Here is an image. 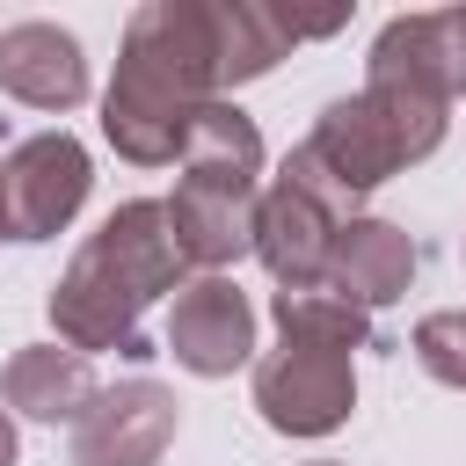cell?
Instances as JSON below:
<instances>
[{
    "label": "cell",
    "instance_id": "cell-1",
    "mask_svg": "<svg viewBox=\"0 0 466 466\" xmlns=\"http://www.w3.org/2000/svg\"><path fill=\"white\" fill-rule=\"evenodd\" d=\"M218 102L211 0H146L124 22L116 80L102 95V138L131 167H167L189 146L197 109Z\"/></svg>",
    "mask_w": 466,
    "mask_h": 466
},
{
    "label": "cell",
    "instance_id": "cell-2",
    "mask_svg": "<svg viewBox=\"0 0 466 466\" xmlns=\"http://www.w3.org/2000/svg\"><path fill=\"white\" fill-rule=\"evenodd\" d=\"M182 284H189V262H182V248H175L167 204H160V197H131V204H116V211L80 240V255H73L66 277L51 284V328H58V342L80 350V357H95V350L153 357L138 313H146L160 291H182Z\"/></svg>",
    "mask_w": 466,
    "mask_h": 466
},
{
    "label": "cell",
    "instance_id": "cell-3",
    "mask_svg": "<svg viewBox=\"0 0 466 466\" xmlns=\"http://www.w3.org/2000/svg\"><path fill=\"white\" fill-rule=\"evenodd\" d=\"M299 146L357 204V197H371L379 182H393L400 167H415L444 146V102L415 95V87H393V80H364L357 95H335Z\"/></svg>",
    "mask_w": 466,
    "mask_h": 466
},
{
    "label": "cell",
    "instance_id": "cell-4",
    "mask_svg": "<svg viewBox=\"0 0 466 466\" xmlns=\"http://www.w3.org/2000/svg\"><path fill=\"white\" fill-rule=\"evenodd\" d=\"M342 218H357V204L328 182V167L306 146H291L284 167H277V182L255 197V255L277 277V291L328 284V255H335Z\"/></svg>",
    "mask_w": 466,
    "mask_h": 466
},
{
    "label": "cell",
    "instance_id": "cell-5",
    "mask_svg": "<svg viewBox=\"0 0 466 466\" xmlns=\"http://www.w3.org/2000/svg\"><path fill=\"white\" fill-rule=\"evenodd\" d=\"M255 408L277 437H328L350 422L357 408V371L350 350H320V342H277L255 364Z\"/></svg>",
    "mask_w": 466,
    "mask_h": 466
},
{
    "label": "cell",
    "instance_id": "cell-6",
    "mask_svg": "<svg viewBox=\"0 0 466 466\" xmlns=\"http://www.w3.org/2000/svg\"><path fill=\"white\" fill-rule=\"evenodd\" d=\"M87 146L73 131H36L0 160V211H7V240H51L73 226V211L87 204Z\"/></svg>",
    "mask_w": 466,
    "mask_h": 466
},
{
    "label": "cell",
    "instance_id": "cell-7",
    "mask_svg": "<svg viewBox=\"0 0 466 466\" xmlns=\"http://www.w3.org/2000/svg\"><path fill=\"white\" fill-rule=\"evenodd\" d=\"M175 422H182V400L160 379L102 386L73 422V466H160V451L175 444Z\"/></svg>",
    "mask_w": 466,
    "mask_h": 466
},
{
    "label": "cell",
    "instance_id": "cell-8",
    "mask_svg": "<svg viewBox=\"0 0 466 466\" xmlns=\"http://www.w3.org/2000/svg\"><path fill=\"white\" fill-rule=\"evenodd\" d=\"M167 357L197 379H233L255 357V306L233 277H189L167 306Z\"/></svg>",
    "mask_w": 466,
    "mask_h": 466
},
{
    "label": "cell",
    "instance_id": "cell-9",
    "mask_svg": "<svg viewBox=\"0 0 466 466\" xmlns=\"http://www.w3.org/2000/svg\"><path fill=\"white\" fill-rule=\"evenodd\" d=\"M364 80H393L415 95H437L444 109L466 95V7H422V15H393L371 36Z\"/></svg>",
    "mask_w": 466,
    "mask_h": 466
},
{
    "label": "cell",
    "instance_id": "cell-10",
    "mask_svg": "<svg viewBox=\"0 0 466 466\" xmlns=\"http://www.w3.org/2000/svg\"><path fill=\"white\" fill-rule=\"evenodd\" d=\"M255 197L248 182H211V175H182L175 197H167V226H175V248L189 269L204 277H226V262L255 255Z\"/></svg>",
    "mask_w": 466,
    "mask_h": 466
},
{
    "label": "cell",
    "instance_id": "cell-11",
    "mask_svg": "<svg viewBox=\"0 0 466 466\" xmlns=\"http://www.w3.org/2000/svg\"><path fill=\"white\" fill-rule=\"evenodd\" d=\"M0 87L29 109H80L87 102V51L58 22H7L0 29Z\"/></svg>",
    "mask_w": 466,
    "mask_h": 466
},
{
    "label": "cell",
    "instance_id": "cell-12",
    "mask_svg": "<svg viewBox=\"0 0 466 466\" xmlns=\"http://www.w3.org/2000/svg\"><path fill=\"white\" fill-rule=\"evenodd\" d=\"M408 277H415V240L393 218H342L335 255H328V291L335 299L371 313V306L408 299Z\"/></svg>",
    "mask_w": 466,
    "mask_h": 466
},
{
    "label": "cell",
    "instance_id": "cell-13",
    "mask_svg": "<svg viewBox=\"0 0 466 466\" xmlns=\"http://www.w3.org/2000/svg\"><path fill=\"white\" fill-rule=\"evenodd\" d=\"M95 357L66 350V342H29L7 357L0 371V400L7 415H29V422H80V408L95 400Z\"/></svg>",
    "mask_w": 466,
    "mask_h": 466
},
{
    "label": "cell",
    "instance_id": "cell-14",
    "mask_svg": "<svg viewBox=\"0 0 466 466\" xmlns=\"http://www.w3.org/2000/svg\"><path fill=\"white\" fill-rule=\"evenodd\" d=\"M211 36H218V95L240 80H262L291 51L284 15L269 0H211Z\"/></svg>",
    "mask_w": 466,
    "mask_h": 466
},
{
    "label": "cell",
    "instance_id": "cell-15",
    "mask_svg": "<svg viewBox=\"0 0 466 466\" xmlns=\"http://www.w3.org/2000/svg\"><path fill=\"white\" fill-rule=\"evenodd\" d=\"M269 313H277V335H284V342L371 350V313H364V306H350V299H335L328 284H313V291H277V299H269Z\"/></svg>",
    "mask_w": 466,
    "mask_h": 466
},
{
    "label": "cell",
    "instance_id": "cell-16",
    "mask_svg": "<svg viewBox=\"0 0 466 466\" xmlns=\"http://www.w3.org/2000/svg\"><path fill=\"white\" fill-rule=\"evenodd\" d=\"M408 350H415V364H422L437 386H459V393H466V313H422Z\"/></svg>",
    "mask_w": 466,
    "mask_h": 466
},
{
    "label": "cell",
    "instance_id": "cell-17",
    "mask_svg": "<svg viewBox=\"0 0 466 466\" xmlns=\"http://www.w3.org/2000/svg\"><path fill=\"white\" fill-rule=\"evenodd\" d=\"M15 459H22V444H15V415L0 408V466H15Z\"/></svg>",
    "mask_w": 466,
    "mask_h": 466
},
{
    "label": "cell",
    "instance_id": "cell-18",
    "mask_svg": "<svg viewBox=\"0 0 466 466\" xmlns=\"http://www.w3.org/2000/svg\"><path fill=\"white\" fill-rule=\"evenodd\" d=\"M313 466H342V459H313Z\"/></svg>",
    "mask_w": 466,
    "mask_h": 466
},
{
    "label": "cell",
    "instance_id": "cell-19",
    "mask_svg": "<svg viewBox=\"0 0 466 466\" xmlns=\"http://www.w3.org/2000/svg\"><path fill=\"white\" fill-rule=\"evenodd\" d=\"M0 240H7V211H0Z\"/></svg>",
    "mask_w": 466,
    "mask_h": 466
},
{
    "label": "cell",
    "instance_id": "cell-20",
    "mask_svg": "<svg viewBox=\"0 0 466 466\" xmlns=\"http://www.w3.org/2000/svg\"><path fill=\"white\" fill-rule=\"evenodd\" d=\"M459 255H466V240H459Z\"/></svg>",
    "mask_w": 466,
    "mask_h": 466
}]
</instances>
